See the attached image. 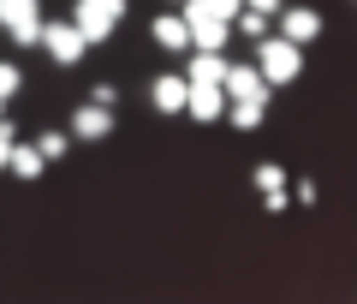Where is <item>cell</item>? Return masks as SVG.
Segmentation results:
<instances>
[{
    "mask_svg": "<svg viewBox=\"0 0 357 304\" xmlns=\"http://www.w3.org/2000/svg\"><path fill=\"white\" fill-rule=\"evenodd\" d=\"M250 48H256L250 60H256V72H262V84H268V89L298 84V78H304V48H292L286 36H274V30H268V36H256Z\"/></svg>",
    "mask_w": 357,
    "mask_h": 304,
    "instance_id": "7a4b0ae2",
    "label": "cell"
},
{
    "mask_svg": "<svg viewBox=\"0 0 357 304\" xmlns=\"http://www.w3.org/2000/svg\"><path fill=\"white\" fill-rule=\"evenodd\" d=\"M89 101H102V108H119V84H114V78H102V84L89 89Z\"/></svg>",
    "mask_w": 357,
    "mask_h": 304,
    "instance_id": "d6986e66",
    "label": "cell"
},
{
    "mask_svg": "<svg viewBox=\"0 0 357 304\" xmlns=\"http://www.w3.org/2000/svg\"><path fill=\"white\" fill-rule=\"evenodd\" d=\"M6 173H13V179H42V173H48V161L36 155V143L18 138L13 150H6Z\"/></svg>",
    "mask_w": 357,
    "mask_h": 304,
    "instance_id": "7c38bea8",
    "label": "cell"
},
{
    "mask_svg": "<svg viewBox=\"0 0 357 304\" xmlns=\"http://www.w3.org/2000/svg\"><path fill=\"white\" fill-rule=\"evenodd\" d=\"M149 42H155V48H167V54H185V48H191V30H185V18H178V13H155L149 18Z\"/></svg>",
    "mask_w": 357,
    "mask_h": 304,
    "instance_id": "30bf717a",
    "label": "cell"
},
{
    "mask_svg": "<svg viewBox=\"0 0 357 304\" xmlns=\"http://www.w3.org/2000/svg\"><path fill=\"white\" fill-rule=\"evenodd\" d=\"M0 30L13 48H36L42 36V0H0Z\"/></svg>",
    "mask_w": 357,
    "mask_h": 304,
    "instance_id": "3957f363",
    "label": "cell"
},
{
    "mask_svg": "<svg viewBox=\"0 0 357 304\" xmlns=\"http://www.w3.org/2000/svg\"><path fill=\"white\" fill-rule=\"evenodd\" d=\"M185 30H191V48H227V42H232L227 18H203V24H185Z\"/></svg>",
    "mask_w": 357,
    "mask_h": 304,
    "instance_id": "4fadbf2b",
    "label": "cell"
},
{
    "mask_svg": "<svg viewBox=\"0 0 357 304\" xmlns=\"http://www.w3.org/2000/svg\"><path fill=\"white\" fill-rule=\"evenodd\" d=\"M268 101H274V96H244V101H227V114H220V120H227L232 131H256V126L268 120Z\"/></svg>",
    "mask_w": 357,
    "mask_h": 304,
    "instance_id": "8fae6325",
    "label": "cell"
},
{
    "mask_svg": "<svg viewBox=\"0 0 357 304\" xmlns=\"http://www.w3.org/2000/svg\"><path fill=\"white\" fill-rule=\"evenodd\" d=\"M13 143H18V126L0 114V173H6V150H13Z\"/></svg>",
    "mask_w": 357,
    "mask_h": 304,
    "instance_id": "ffe728a7",
    "label": "cell"
},
{
    "mask_svg": "<svg viewBox=\"0 0 357 304\" xmlns=\"http://www.w3.org/2000/svg\"><path fill=\"white\" fill-rule=\"evenodd\" d=\"M262 203H268V215H286V209H292V197H286V191H268Z\"/></svg>",
    "mask_w": 357,
    "mask_h": 304,
    "instance_id": "7402d4cb",
    "label": "cell"
},
{
    "mask_svg": "<svg viewBox=\"0 0 357 304\" xmlns=\"http://www.w3.org/2000/svg\"><path fill=\"white\" fill-rule=\"evenodd\" d=\"M30 143H36L42 161H60V155H72V138H66V126H60V131H36Z\"/></svg>",
    "mask_w": 357,
    "mask_h": 304,
    "instance_id": "5bb4252c",
    "label": "cell"
},
{
    "mask_svg": "<svg viewBox=\"0 0 357 304\" xmlns=\"http://www.w3.org/2000/svg\"><path fill=\"white\" fill-rule=\"evenodd\" d=\"M286 197H292V203H304V209H316V197H321V191H316V179H298V185H286Z\"/></svg>",
    "mask_w": 357,
    "mask_h": 304,
    "instance_id": "ac0fdd59",
    "label": "cell"
},
{
    "mask_svg": "<svg viewBox=\"0 0 357 304\" xmlns=\"http://www.w3.org/2000/svg\"><path fill=\"white\" fill-rule=\"evenodd\" d=\"M185 114H191L197 126H220V114H227L220 84H185Z\"/></svg>",
    "mask_w": 357,
    "mask_h": 304,
    "instance_id": "ba28073f",
    "label": "cell"
},
{
    "mask_svg": "<svg viewBox=\"0 0 357 304\" xmlns=\"http://www.w3.org/2000/svg\"><path fill=\"white\" fill-rule=\"evenodd\" d=\"M244 6H250V13H262V18H274V13L286 6V0H244Z\"/></svg>",
    "mask_w": 357,
    "mask_h": 304,
    "instance_id": "603a6c76",
    "label": "cell"
},
{
    "mask_svg": "<svg viewBox=\"0 0 357 304\" xmlns=\"http://www.w3.org/2000/svg\"><path fill=\"white\" fill-rule=\"evenodd\" d=\"M208 6H215V18H227V24L244 13V0H208Z\"/></svg>",
    "mask_w": 357,
    "mask_h": 304,
    "instance_id": "44dd1931",
    "label": "cell"
},
{
    "mask_svg": "<svg viewBox=\"0 0 357 304\" xmlns=\"http://www.w3.org/2000/svg\"><path fill=\"white\" fill-rule=\"evenodd\" d=\"M173 6H185V0H173Z\"/></svg>",
    "mask_w": 357,
    "mask_h": 304,
    "instance_id": "cb8c5ba5",
    "label": "cell"
},
{
    "mask_svg": "<svg viewBox=\"0 0 357 304\" xmlns=\"http://www.w3.org/2000/svg\"><path fill=\"white\" fill-rule=\"evenodd\" d=\"M36 48H48V60L54 66H77L89 54V42L77 36L72 24H48V18H42V36H36Z\"/></svg>",
    "mask_w": 357,
    "mask_h": 304,
    "instance_id": "8992f818",
    "label": "cell"
},
{
    "mask_svg": "<svg viewBox=\"0 0 357 304\" xmlns=\"http://www.w3.org/2000/svg\"><path fill=\"white\" fill-rule=\"evenodd\" d=\"M220 96H227V101H244V96H274V89L262 84L256 60H227V72H220Z\"/></svg>",
    "mask_w": 357,
    "mask_h": 304,
    "instance_id": "52a82bcc",
    "label": "cell"
},
{
    "mask_svg": "<svg viewBox=\"0 0 357 304\" xmlns=\"http://www.w3.org/2000/svg\"><path fill=\"white\" fill-rule=\"evenodd\" d=\"M119 126V108H102V101H77L72 108V126H66V138L72 143H107Z\"/></svg>",
    "mask_w": 357,
    "mask_h": 304,
    "instance_id": "277c9868",
    "label": "cell"
},
{
    "mask_svg": "<svg viewBox=\"0 0 357 304\" xmlns=\"http://www.w3.org/2000/svg\"><path fill=\"white\" fill-rule=\"evenodd\" d=\"M126 13H131V0H72V18H66V24H72L89 48H102V42L119 36Z\"/></svg>",
    "mask_w": 357,
    "mask_h": 304,
    "instance_id": "6da1fadb",
    "label": "cell"
},
{
    "mask_svg": "<svg viewBox=\"0 0 357 304\" xmlns=\"http://www.w3.org/2000/svg\"><path fill=\"white\" fill-rule=\"evenodd\" d=\"M256 191H262V197L268 191H286V167L280 161H256Z\"/></svg>",
    "mask_w": 357,
    "mask_h": 304,
    "instance_id": "2e32d148",
    "label": "cell"
},
{
    "mask_svg": "<svg viewBox=\"0 0 357 304\" xmlns=\"http://www.w3.org/2000/svg\"><path fill=\"white\" fill-rule=\"evenodd\" d=\"M268 30H274V18H262V13H250V6H244V13L232 18V36H244V42H256V36H268Z\"/></svg>",
    "mask_w": 357,
    "mask_h": 304,
    "instance_id": "9a60e30c",
    "label": "cell"
},
{
    "mask_svg": "<svg viewBox=\"0 0 357 304\" xmlns=\"http://www.w3.org/2000/svg\"><path fill=\"white\" fill-rule=\"evenodd\" d=\"M149 108L155 114H185V72H161V78H149Z\"/></svg>",
    "mask_w": 357,
    "mask_h": 304,
    "instance_id": "9c48e42d",
    "label": "cell"
},
{
    "mask_svg": "<svg viewBox=\"0 0 357 304\" xmlns=\"http://www.w3.org/2000/svg\"><path fill=\"white\" fill-rule=\"evenodd\" d=\"M13 96H24V72L13 60H0V101H13Z\"/></svg>",
    "mask_w": 357,
    "mask_h": 304,
    "instance_id": "e0dca14e",
    "label": "cell"
},
{
    "mask_svg": "<svg viewBox=\"0 0 357 304\" xmlns=\"http://www.w3.org/2000/svg\"><path fill=\"white\" fill-rule=\"evenodd\" d=\"M274 36H286L292 48H310V42L321 36V13L316 6H280V13H274Z\"/></svg>",
    "mask_w": 357,
    "mask_h": 304,
    "instance_id": "5b68a950",
    "label": "cell"
}]
</instances>
